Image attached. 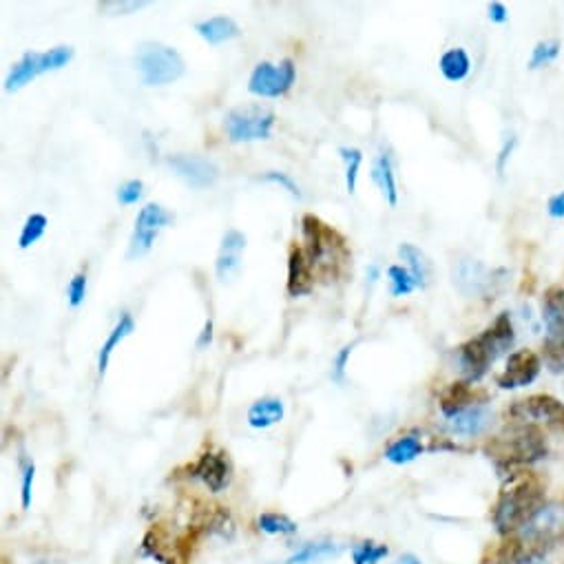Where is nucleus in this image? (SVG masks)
<instances>
[{
	"instance_id": "nucleus-39",
	"label": "nucleus",
	"mask_w": 564,
	"mask_h": 564,
	"mask_svg": "<svg viewBox=\"0 0 564 564\" xmlns=\"http://www.w3.org/2000/svg\"><path fill=\"white\" fill-rule=\"evenodd\" d=\"M354 346H357V343H350V346L341 348L337 354H334V359H332V381H334V383H339V385L346 383L348 361H350V357H352Z\"/></svg>"
},
{
	"instance_id": "nucleus-11",
	"label": "nucleus",
	"mask_w": 564,
	"mask_h": 564,
	"mask_svg": "<svg viewBox=\"0 0 564 564\" xmlns=\"http://www.w3.org/2000/svg\"><path fill=\"white\" fill-rule=\"evenodd\" d=\"M542 370V359L534 350H516L511 352L505 363V370L496 376V385L503 390H518L538 379Z\"/></svg>"
},
{
	"instance_id": "nucleus-20",
	"label": "nucleus",
	"mask_w": 564,
	"mask_h": 564,
	"mask_svg": "<svg viewBox=\"0 0 564 564\" xmlns=\"http://www.w3.org/2000/svg\"><path fill=\"white\" fill-rule=\"evenodd\" d=\"M372 182L381 188V193L390 206L399 204V186H396L394 160L390 151H381L372 164Z\"/></svg>"
},
{
	"instance_id": "nucleus-4",
	"label": "nucleus",
	"mask_w": 564,
	"mask_h": 564,
	"mask_svg": "<svg viewBox=\"0 0 564 564\" xmlns=\"http://www.w3.org/2000/svg\"><path fill=\"white\" fill-rule=\"evenodd\" d=\"M301 235H304V250L312 268L332 277L337 275L348 259L346 239L315 215L301 217Z\"/></svg>"
},
{
	"instance_id": "nucleus-2",
	"label": "nucleus",
	"mask_w": 564,
	"mask_h": 564,
	"mask_svg": "<svg viewBox=\"0 0 564 564\" xmlns=\"http://www.w3.org/2000/svg\"><path fill=\"white\" fill-rule=\"evenodd\" d=\"M516 341V328L509 312H500L492 326H487L478 337L458 346L456 359L465 381L476 383L492 368V363L503 357Z\"/></svg>"
},
{
	"instance_id": "nucleus-19",
	"label": "nucleus",
	"mask_w": 564,
	"mask_h": 564,
	"mask_svg": "<svg viewBox=\"0 0 564 564\" xmlns=\"http://www.w3.org/2000/svg\"><path fill=\"white\" fill-rule=\"evenodd\" d=\"M542 321H545V339H564V286L547 288L542 297Z\"/></svg>"
},
{
	"instance_id": "nucleus-48",
	"label": "nucleus",
	"mask_w": 564,
	"mask_h": 564,
	"mask_svg": "<svg viewBox=\"0 0 564 564\" xmlns=\"http://www.w3.org/2000/svg\"><path fill=\"white\" fill-rule=\"evenodd\" d=\"M34 564H62L60 560H36Z\"/></svg>"
},
{
	"instance_id": "nucleus-37",
	"label": "nucleus",
	"mask_w": 564,
	"mask_h": 564,
	"mask_svg": "<svg viewBox=\"0 0 564 564\" xmlns=\"http://www.w3.org/2000/svg\"><path fill=\"white\" fill-rule=\"evenodd\" d=\"M257 180L259 182H268V184H277V186L284 188V191H288L292 197H297V200H301L299 184L292 180V177L288 173H284V171H266V173H261Z\"/></svg>"
},
{
	"instance_id": "nucleus-38",
	"label": "nucleus",
	"mask_w": 564,
	"mask_h": 564,
	"mask_svg": "<svg viewBox=\"0 0 564 564\" xmlns=\"http://www.w3.org/2000/svg\"><path fill=\"white\" fill-rule=\"evenodd\" d=\"M87 284H89V281H87L85 273L73 275V279L69 281V286H67V299H69L71 308H80L82 304H85Z\"/></svg>"
},
{
	"instance_id": "nucleus-47",
	"label": "nucleus",
	"mask_w": 564,
	"mask_h": 564,
	"mask_svg": "<svg viewBox=\"0 0 564 564\" xmlns=\"http://www.w3.org/2000/svg\"><path fill=\"white\" fill-rule=\"evenodd\" d=\"M399 564H421V560L416 558V556H412V553H407V556H403V558L399 560Z\"/></svg>"
},
{
	"instance_id": "nucleus-10",
	"label": "nucleus",
	"mask_w": 564,
	"mask_h": 564,
	"mask_svg": "<svg viewBox=\"0 0 564 564\" xmlns=\"http://www.w3.org/2000/svg\"><path fill=\"white\" fill-rule=\"evenodd\" d=\"M169 224H173V213L169 211V208H164L162 204L151 202L144 208H140L138 217H135V228H133V235L129 242L127 257L129 259L144 257L153 248L158 235Z\"/></svg>"
},
{
	"instance_id": "nucleus-42",
	"label": "nucleus",
	"mask_w": 564,
	"mask_h": 564,
	"mask_svg": "<svg viewBox=\"0 0 564 564\" xmlns=\"http://www.w3.org/2000/svg\"><path fill=\"white\" fill-rule=\"evenodd\" d=\"M487 16H489V20H492V23H496V25H505L507 20H509V9L505 7V3H489L487 5Z\"/></svg>"
},
{
	"instance_id": "nucleus-9",
	"label": "nucleus",
	"mask_w": 564,
	"mask_h": 564,
	"mask_svg": "<svg viewBox=\"0 0 564 564\" xmlns=\"http://www.w3.org/2000/svg\"><path fill=\"white\" fill-rule=\"evenodd\" d=\"M297 67L295 60L284 58L275 65V62H259L255 65L253 73L248 78V91L259 98H281L295 85Z\"/></svg>"
},
{
	"instance_id": "nucleus-3",
	"label": "nucleus",
	"mask_w": 564,
	"mask_h": 564,
	"mask_svg": "<svg viewBox=\"0 0 564 564\" xmlns=\"http://www.w3.org/2000/svg\"><path fill=\"white\" fill-rule=\"evenodd\" d=\"M547 452L545 434L538 425L531 423H516L487 447L489 458H494L498 467H507L509 472L542 461Z\"/></svg>"
},
{
	"instance_id": "nucleus-8",
	"label": "nucleus",
	"mask_w": 564,
	"mask_h": 564,
	"mask_svg": "<svg viewBox=\"0 0 564 564\" xmlns=\"http://www.w3.org/2000/svg\"><path fill=\"white\" fill-rule=\"evenodd\" d=\"M507 419L514 423H540L564 432V403L551 394H531L509 407Z\"/></svg>"
},
{
	"instance_id": "nucleus-23",
	"label": "nucleus",
	"mask_w": 564,
	"mask_h": 564,
	"mask_svg": "<svg viewBox=\"0 0 564 564\" xmlns=\"http://www.w3.org/2000/svg\"><path fill=\"white\" fill-rule=\"evenodd\" d=\"M472 405H478L476 390L472 388V383L465 381V379L452 383L441 394V412L445 414V419H452L454 414L463 412Z\"/></svg>"
},
{
	"instance_id": "nucleus-41",
	"label": "nucleus",
	"mask_w": 564,
	"mask_h": 564,
	"mask_svg": "<svg viewBox=\"0 0 564 564\" xmlns=\"http://www.w3.org/2000/svg\"><path fill=\"white\" fill-rule=\"evenodd\" d=\"M516 144H518L516 135H509V140H505V142H503V149L498 151V158H496V171H498V175H503V173H505V169H507V162H509V158H511V153H514Z\"/></svg>"
},
{
	"instance_id": "nucleus-15",
	"label": "nucleus",
	"mask_w": 564,
	"mask_h": 564,
	"mask_svg": "<svg viewBox=\"0 0 564 564\" xmlns=\"http://www.w3.org/2000/svg\"><path fill=\"white\" fill-rule=\"evenodd\" d=\"M246 250V235L242 231L224 233L222 246H219V255L215 261V273L222 281H231L239 268H242V253Z\"/></svg>"
},
{
	"instance_id": "nucleus-25",
	"label": "nucleus",
	"mask_w": 564,
	"mask_h": 564,
	"mask_svg": "<svg viewBox=\"0 0 564 564\" xmlns=\"http://www.w3.org/2000/svg\"><path fill=\"white\" fill-rule=\"evenodd\" d=\"M438 69L447 82H463L472 73V58L465 47H452L438 60Z\"/></svg>"
},
{
	"instance_id": "nucleus-44",
	"label": "nucleus",
	"mask_w": 564,
	"mask_h": 564,
	"mask_svg": "<svg viewBox=\"0 0 564 564\" xmlns=\"http://www.w3.org/2000/svg\"><path fill=\"white\" fill-rule=\"evenodd\" d=\"M211 341H213V321L208 319L204 323V330L200 332V339H197V348H206V346H211Z\"/></svg>"
},
{
	"instance_id": "nucleus-21",
	"label": "nucleus",
	"mask_w": 564,
	"mask_h": 564,
	"mask_svg": "<svg viewBox=\"0 0 564 564\" xmlns=\"http://www.w3.org/2000/svg\"><path fill=\"white\" fill-rule=\"evenodd\" d=\"M284 414V401L275 399V396H266V399H259L248 407V425L255 427V430H268V427L284 421Z\"/></svg>"
},
{
	"instance_id": "nucleus-26",
	"label": "nucleus",
	"mask_w": 564,
	"mask_h": 564,
	"mask_svg": "<svg viewBox=\"0 0 564 564\" xmlns=\"http://www.w3.org/2000/svg\"><path fill=\"white\" fill-rule=\"evenodd\" d=\"M423 452H425V447H423L421 436L405 434L388 445V449H385V458H388V461L394 465H407V463L416 461V458H419Z\"/></svg>"
},
{
	"instance_id": "nucleus-13",
	"label": "nucleus",
	"mask_w": 564,
	"mask_h": 564,
	"mask_svg": "<svg viewBox=\"0 0 564 564\" xmlns=\"http://www.w3.org/2000/svg\"><path fill=\"white\" fill-rule=\"evenodd\" d=\"M169 166L177 177L193 188H211L219 180V169L213 160L193 153H177L169 158Z\"/></svg>"
},
{
	"instance_id": "nucleus-36",
	"label": "nucleus",
	"mask_w": 564,
	"mask_h": 564,
	"mask_svg": "<svg viewBox=\"0 0 564 564\" xmlns=\"http://www.w3.org/2000/svg\"><path fill=\"white\" fill-rule=\"evenodd\" d=\"M146 5H149L146 0H104V3H98V9L109 16H124L140 12Z\"/></svg>"
},
{
	"instance_id": "nucleus-5",
	"label": "nucleus",
	"mask_w": 564,
	"mask_h": 564,
	"mask_svg": "<svg viewBox=\"0 0 564 564\" xmlns=\"http://www.w3.org/2000/svg\"><path fill=\"white\" fill-rule=\"evenodd\" d=\"M138 71L149 87H164L180 80L186 71L180 51L162 43H142L138 47Z\"/></svg>"
},
{
	"instance_id": "nucleus-22",
	"label": "nucleus",
	"mask_w": 564,
	"mask_h": 564,
	"mask_svg": "<svg viewBox=\"0 0 564 564\" xmlns=\"http://www.w3.org/2000/svg\"><path fill=\"white\" fill-rule=\"evenodd\" d=\"M195 31L206 40L208 45H222L228 43V40L239 38V34H242L239 25L228 16H213L200 20V23L195 25Z\"/></svg>"
},
{
	"instance_id": "nucleus-33",
	"label": "nucleus",
	"mask_w": 564,
	"mask_h": 564,
	"mask_svg": "<svg viewBox=\"0 0 564 564\" xmlns=\"http://www.w3.org/2000/svg\"><path fill=\"white\" fill-rule=\"evenodd\" d=\"M388 279H390V295L392 297H407L419 288L412 277V273L403 266H390L388 268Z\"/></svg>"
},
{
	"instance_id": "nucleus-35",
	"label": "nucleus",
	"mask_w": 564,
	"mask_h": 564,
	"mask_svg": "<svg viewBox=\"0 0 564 564\" xmlns=\"http://www.w3.org/2000/svg\"><path fill=\"white\" fill-rule=\"evenodd\" d=\"M388 553L390 549L385 545H376L372 540H365L352 549V560L354 564H379Z\"/></svg>"
},
{
	"instance_id": "nucleus-6",
	"label": "nucleus",
	"mask_w": 564,
	"mask_h": 564,
	"mask_svg": "<svg viewBox=\"0 0 564 564\" xmlns=\"http://www.w3.org/2000/svg\"><path fill=\"white\" fill-rule=\"evenodd\" d=\"M516 538L529 553H545L564 538V505L545 503L538 514L522 527Z\"/></svg>"
},
{
	"instance_id": "nucleus-30",
	"label": "nucleus",
	"mask_w": 564,
	"mask_h": 564,
	"mask_svg": "<svg viewBox=\"0 0 564 564\" xmlns=\"http://www.w3.org/2000/svg\"><path fill=\"white\" fill-rule=\"evenodd\" d=\"M259 529L268 536H290L297 531V522L288 518L286 514H275V511H268V514H261L257 520Z\"/></svg>"
},
{
	"instance_id": "nucleus-43",
	"label": "nucleus",
	"mask_w": 564,
	"mask_h": 564,
	"mask_svg": "<svg viewBox=\"0 0 564 564\" xmlns=\"http://www.w3.org/2000/svg\"><path fill=\"white\" fill-rule=\"evenodd\" d=\"M547 213L553 217V219H562L564 217V191L556 193L549 200L547 204Z\"/></svg>"
},
{
	"instance_id": "nucleus-12",
	"label": "nucleus",
	"mask_w": 564,
	"mask_h": 564,
	"mask_svg": "<svg viewBox=\"0 0 564 564\" xmlns=\"http://www.w3.org/2000/svg\"><path fill=\"white\" fill-rule=\"evenodd\" d=\"M452 281L463 297H480L492 288L494 270L478 259H458L452 268Z\"/></svg>"
},
{
	"instance_id": "nucleus-14",
	"label": "nucleus",
	"mask_w": 564,
	"mask_h": 564,
	"mask_svg": "<svg viewBox=\"0 0 564 564\" xmlns=\"http://www.w3.org/2000/svg\"><path fill=\"white\" fill-rule=\"evenodd\" d=\"M188 472H191L193 478L202 480L213 494H219L231 485L233 465L228 461V454L224 452H204Z\"/></svg>"
},
{
	"instance_id": "nucleus-45",
	"label": "nucleus",
	"mask_w": 564,
	"mask_h": 564,
	"mask_svg": "<svg viewBox=\"0 0 564 564\" xmlns=\"http://www.w3.org/2000/svg\"><path fill=\"white\" fill-rule=\"evenodd\" d=\"M511 564H549V562L545 558V553H525V556L518 558L516 562H511Z\"/></svg>"
},
{
	"instance_id": "nucleus-27",
	"label": "nucleus",
	"mask_w": 564,
	"mask_h": 564,
	"mask_svg": "<svg viewBox=\"0 0 564 564\" xmlns=\"http://www.w3.org/2000/svg\"><path fill=\"white\" fill-rule=\"evenodd\" d=\"M399 257L405 261V268L412 273L416 286L425 288L427 281H430V275H432V264H430V259H427L423 250L416 248L414 244L405 242V244L399 246Z\"/></svg>"
},
{
	"instance_id": "nucleus-46",
	"label": "nucleus",
	"mask_w": 564,
	"mask_h": 564,
	"mask_svg": "<svg viewBox=\"0 0 564 564\" xmlns=\"http://www.w3.org/2000/svg\"><path fill=\"white\" fill-rule=\"evenodd\" d=\"M379 275H381V270H379V266H370L368 268V279H370V286H374L376 281H379Z\"/></svg>"
},
{
	"instance_id": "nucleus-16",
	"label": "nucleus",
	"mask_w": 564,
	"mask_h": 564,
	"mask_svg": "<svg viewBox=\"0 0 564 564\" xmlns=\"http://www.w3.org/2000/svg\"><path fill=\"white\" fill-rule=\"evenodd\" d=\"M312 286H315V273H312V264L306 255V250L301 246H292L288 253V281H286L288 295L290 297L310 295Z\"/></svg>"
},
{
	"instance_id": "nucleus-17",
	"label": "nucleus",
	"mask_w": 564,
	"mask_h": 564,
	"mask_svg": "<svg viewBox=\"0 0 564 564\" xmlns=\"http://www.w3.org/2000/svg\"><path fill=\"white\" fill-rule=\"evenodd\" d=\"M47 71H49V62L45 51H27V54L12 67V71L7 73L5 91L9 93L20 91L23 87H27L31 80H36Z\"/></svg>"
},
{
	"instance_id": "nucleus-31",
	"label": "nucleus",
	"mask_w": 564,
	"mask_h": 564,
	"mask_svg": "<svg viewBox=\"0 0 564 564\" xmlns=\"http://www.w3.org/2000/svg\"><path fill=\"white\" fill-rule=\"evenodd\" d=\"M339 158L346 164V188L348 193L352 195L357 191L359 184V171L363 164V151L354 149V146H339Z\"/></svg>"
},
{
	"instance_id": "nucleus-7",
	"label": "nucleus",
	"mask_w": 564,
	"mask_h": 564,
	"mask_svg": "<svg viewBox=\"0 0 564 564\" xmlns=\"http://www.w3.org/2000/svg\"><path fill=\"white\" fill-rule=\"evenodd\" d=\"M226 133L231 142H257L273 135L275 113L261 107H237L226 113Z\"/></svg>"
},
{
	"instance_id": "nucleus-29",
	"label": "nucleus",
	"mask_w": 564,
	"mask_h": 564,
	"mask_svg": "<svg viewBox=\"0 0 564 564\" xmlns=\"http://www.w3.org/2000/svg\"><path fill=\"white\" fill-rule=\"evenodd\" d=\"M47 226H49V219H47L43 213H31V215L25 219L23 231H20L18 246L23 248V250H27V248H31L34 244H38L40 239L45 237Z\"/></svg>"
},
{
	"instance_id": "nucleus-49",
	"label": "nucleus",
	"mask_w": 564,
	"mask_h": 564,
	"mask_svg": "<svg viewBox=\"0 0 564 564\" xmlns=\"http://www.w3.org/2000/svg\"><path fill=\"white\" fill-rule=\"evenodd\" d=\"M166 564H171V562H166Z\"/></svg>"
},
{
	"instance_id": "nucleus-1",
	"label": "nucleus",
	"mask_w": 564,
	"mask_h": 564,
	"mask_svg": "<svg viewBox=\"0 0 564 564\" xmlns=\"http://www.w3.org/2000/svg\"><path fill=\"white\" fill-rule=\"evenodd\" d=\"M545 507V487L529 469L509 472L492 509V522L500 536H516L518 531Z\"/></svg>"
},
{
	"instance_id": "nucleus-18",
	"label": "nucleus",
	"mask_w": 564,
	"mask_h": 564,
	"mask_svg": "<svg viewBox=\"0 0 564 564\" xmlns=\"http://www.w3.org/2000/svg\"><path fill=\"white\" fill-rule=\"evenodd\" d=\"M492 419V410L485 403H478L447 419V430L456 436H480L492 425Z\"/></svg>"
},
{
	"instance_id": "nucleus-32",
	"label": "nucleus",
	"mask_w": 564,
	"mask_h": 564,
	"mask_svg": "<svg viewBox=\"0 0 564 564\" xmlns=\"http://www.w3.org/2000/svg\"><path fill=\"white\" fill-rule=\"evenodd\" d=\"M562 51L560 40L551 38V40H540V43L531 49V58H529V69H540L547 67L551 62H556Z\"/></svg>"
},
{
	"instance_id": "nucleus-28",
	"label": "nucleus",
	"mask_w": 564,
	"mask_h": 564,
	"mask_svg": "<svg viewBox=\"0 0 564 564\" xmlns=\"http://www.w3.org/2000/svg\"><path fill=\"white\" fill-rule=\"evenodd\" d=\"M337 551H339V547L334 545V542H328V540L308 542V545H304L299 551L292 553V556L288 558L286 564H312V562H321V560H326V558L334 556V553H337Z\"/></svg>"
},
{
	"instance_id": "nucleus-40",
	"label": "nucleus",
	"mask_w": 564,
	"mask_h": 564,
	"mask_svg": "<svg viewBox=\"0 0 564 564\" xmlns=\"http://www.w3.org/2000/svg\"><path fill=\"white\" fill-rule=\"evenodd\" d=\"M144 182L142 180H127L118 188V202L122 206H133L142 200Z\"/></svg>"
},
{
	"instance_id": "nucleus-34",
	"label": "nucleus",
	"mask_w": 564,
	"mask_h": 564,
	"mask_svg": "<svg viewBox=\"0 0 564 564\" xmlns=\"http://www.w3.org/2000/svg\"><path fill=\"white\" fill-rule=\"evenodd\" d=\"M34 480H36V465L29 458H20V503L23 509L31 507V498H34Z\"/></svg>"
},
{
	"instance_id": "nucleus-24",
	"label": "nucleus",
	"mask_w": 564,
	"mask_h": 564,
	"mask_svg": "<svg viewBox=\"0 0 564 564\" xmlns=\"http://www.w3.org/2000/svg\"><path fill=\"white\" fill-rule=\"evenodd\" d=\"M133 330H135V321H133V317L129 315V312H122L120 319H118V323H116V326H113V330L109 332L107 341H104V343H102V348H100V354H98V372H100V376H104V372H107L109 363H111V354H113V350H116L124 339L131 337Z\"/></svg>"
}]
</instances>
